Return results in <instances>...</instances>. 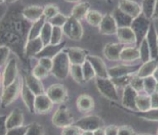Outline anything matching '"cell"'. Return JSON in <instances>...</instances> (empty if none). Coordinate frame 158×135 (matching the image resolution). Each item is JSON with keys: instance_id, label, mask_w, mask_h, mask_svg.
Listing matches in <instances>:
<instances>
[{"instance_id": "50", "label": "cell", "mask_w": 158, "mask_h": 135, "mask_svg": "<svg viewBox=\"0 0 158 135\" xmlns=\"http://www.w3.org/2000/svg\"><path fill=\"white\" fill-rule=\"evenodd\" d=\"M62 134L64 135H78L82 134V130L79 127L74 124L67 126L65 128H63Z\"/></svg>"}, {"instance_id": "34", "label": "cell", "mask_w": 158, "mask_h": 135, "mask_svg": "<svg viewBox=\"0 0 158 135\" xmlns=\"http://www.w3.org/2000/svg\"><path fill=\"white\" fill-rule=\"evenodd\" d=\"M135 103L136 110H138L139 112H145L152 108V102H151L150 96L138 95Z\"/></svg>"}, {"instance_id": "53", "label": "cell", "mask_w": 158, "mask_h": 135, "mask_svg": "<svg viewBox=\"0 0 158 135\" xmlns=\"http://www.w3.org/2000/svg\"><path fill=\"white\" fill-rule=\"evenodd\" d=\"M38 63L40 65H42V67H44L45 68H47L48 70L50 71L52 70V58H39V61Z\"/></svg>"}, {"instance_id": "56", "label": "cell", "mask_w": 158, "mask_h": 135, "mask_svg": "<svg viewBox=\"0 0 158 135\" xmlns=\"http://www.w3.org/2000/svg\"><path fill=\"white\" fill-rule=\"evenodd\" d=\"M150 96H151L152 108H158V93L154 92Z\"/></svg>"}, {"instance_id": "38", "label": "cell", "mask_w": 158, "mask_h": 135, "mask_svg": "<svg viewBox=\"0 0 158 135\" xmlns=\"http://www.w3.org/2000/svg\"><path fill=\"white\" fill-rule=\"evenodd\" d=\"M156 3V0H143L142 2V12L148 19H152Z\"/></svg>"}, {"instance_id": "35", "label": "cell", "mask_w": 158, "mask_h": 135, "mask_svg": "<svg viewBox=\"0 0 158 135\" xmlns=\"http://www.w3.org/2000/svg\"><path fill=\"white\" fill-rule=\"evenodd\" d=\"M52 26L48 21H46L44 26L42 27L41 35H40V38H41V40L43 42L44 46L50 44V42H51V37H52Z\"/></svg>"}, {"instance_id": "16", "label": "cell", "mask_w": 158, "mask_h": 135, "mask_svg": "<svg viewBox=\"0 0 158 135\" xmlns=\"http://www.w3.org/2000/svg\"><path fill=\"white\" fill-rule=\"evenodd\" d=\"M138 92L130 84L127 85L123 90L122 104L125 108L136 110V98L138 96Z\"/></svg>"}, {"instance_id": "64", "label": "cell", "mask_w": 158, "mask_h": 135, "mask_svg": "<svg viewBox=\"0 0 158 135\" xmlns=\"http://www.w3.org/2000/svg\"><path fill=\"white\" fill-rule=\"evenodd\" d=\"M156 133H157V134H158V130H157V132H156Z\"/></svg>"}, {"instance_id": "21", "label": "cell", "mask_w": 158, "mask_h": 135, "mask_svg": "<svg viewBox=\"0 0 158 135\" xmlns=\"http://www.w3.org/2000/svg\"><path fill=\"white\" fill-rule=\"evenodd\" d=\"M21 96L24 100V102L27 106V108L29 109L31 112H35V96L32 90L30 89L29 87L27 86L25 80L22 82V86H21Z\"/></svg>"}, {"instance_id": "7", "label": "cell", "mask_w": 158, "mask_h": 135, "mask_svg": "<svg viewBox=\"0 0 158 135\" xmlns=\"http://www.w3.org/2000/svg\"><path fill=\"white\" fill-rule=\"evenodd\" d=\"M74 125L79 127L82 131L89 130V131H95L96 129L103 127V121L98 116H86L79 119L77 122H74Z\"/></svg>"}, {"instance_id": "41", "label": "cell", "mask_w": 158, "mask_h": 135, "mask_svg": "<svg viewBox=\"0 0 158 135\" xmlns=\"http://www.w3.org/2000/svg\"><path fill=\"white\" fill-rule=\"evenodd\" d=\"M82 70H83L85 81H89L92 80L96 75V72L94 70L92 65L90 64V63L88 60H85V62L82 64Z\"/></svg>"}, {"instance_id": "54", "label": "cell", "mask_w": 158, "mask_h": 135, "mask_svg": "<svg viewBox=\"0 0 158 135\" xmlns=\"http://www.w3.org/2000/svg\"><path fill=\"white\" fill-rule=\"evenodd\" d=\"M135 133V132L133 130L132 128H130L129 126H121L118 127V135H130Z\"/></svg>"}, {"instance_id": "40", "label": "cell", "mask_w": 158, "mask_h": 135, "mask_svg": "<svg viewBox=\"0 0 158 135\" xmlns=\"http://www.w3.org/2000/svg\"><path fill=\"white\" fill-rule=\"evenodd\" d=\"M69 73H70L73 79L78 83H81V82L85 81L83 70H82V65L71 64Z\"/></svg>"}, {"instance_id": "3", "label": "cell", "mask_w": 158, "mask_h": 135, "mask_svg": "<svg viewBox=\"0 0 158 135\" xmlns=\"http://www.w3.org/2000/svg\"><path fill=\"white\" fill-rule=\"evenodd\" d=\"M96 84L100 93L106 97L107 99L112 100H118V93H117V87L110 78H101L96 77Z\"/></svg>"}, {"instance_id": "32", "label": "cell", "mask_w": 158, "mask_h": 135, "mask_svg": "<svg viewBox=\"0 0 158 135\" xmlns=\"http://www.w3.org/2000/svg\"><path fill=\"white\" fill-rule=\"evenodd\" d=\"M47 21V19L44 18V16L42 17V19H40L37 21H35L32 24V26H31V28L29 30V33H28V36H27V41L30 40H33V39L38 38L40 37L41 32H42V27L44 26V24ZM26 41V42H27Z\"/></svg>"}, {"instance_id": "18", "label": "cell", "mask_w": 158, "mask_h": 135, "mask_svg": "<svg viewBox=\"0 0 158 135\" xmlns=\"http://www.w3.org/2000/svg\"><path fill=\"white\" fill-rule=\"evenodd\" d=\"M86 60L90 62V64L92 65L94 70L96 72V76L101 78H109L108 69L106 68V65L102 58L97 56L88 55Z\"/></svg>"}, {"instance_id": "9", "label": "cell", "mask_w": 158, "mask_h": 135, "mask_svg": "<svg viewBox=\"0 0 158 135\" xmlns=\"http://www.w3.org/2000/svg\"><path fill=\"white\" fill-rule=\"evenodd\" d=\"M2 38V45L7 46L10 48H12L18 53V50H20L21 47L25 49V46H23V39L18 34L12 31H7L1 35Z\"/></svg>"}, {"instance_id": "8", "label": "cell", "mask_w": 158, "mask_h": 135, "mask_svg": "<svg viewBox=\"0 0 158 135\" xmlns=\"http://www.w3.org/2000/svg\"><path fill=\"white\" fill-rule=\"evenodd\" d=\"M18 76V68L17 62L15 58H11L6 63L2 76V85L3 88L8 86L16 80Z\"/></svg>"}, {"instance_id": "27", "label": "cell", "mask_w": 158, "mask_h": 135, "mask_svg": "<svg viewBox=\"0 0 158 135\" xmlns=\"http://www.w3.org/2000/svg\"><path fill=\"white\" fill-rule=\"evenodd\" d=\"M25 81H26L27 86L32 90L35 96L45 93L44 87L42 85L41 80H39L38 78L34 76L33 74H26V78H25Z\"/></svg>"}, {"instance_id": "60", "label": "cell", "mask_w": 158, "mask_h": 135, "mask_svg": "<svg viewBox=\"0 0 158 135\" xmlns=\"http://www.w3.org/2000/svg\"><path fill=\"white\" fill-rule=\"evenodd\" d=\"M17 0H5V2L4 3H15V2H16Z\"/></svg>"}, {"instance_id": "48", "label": "cell", "mask_w": 158, "mask_h": 135, "mask_svg": "<svg viewBox=\"0 0 158 135\" xmlns=\"http://www.w3.org/2000/svg\"><path fill=\"white\" fill-rule=\"evenodd\" d=\"M69 17L65 16L64 14L61 13H58L57 15H55L53 18L51 19L48 20L52 26H59V27H63L64 26L65 23L67 22Z\"/></svg>"}, {"instance_id": "15", "label": "cell", "mask_w": 158, "mask_h": 135, "mask_svg": "<svg viewBox=\"0 0 158 135\" xmlns=\"http://www.w3.org/2000/svg\"><path fill=\"white\" fill-rule=\"evenodd\" d=\"M99 27V31L102 34L104 35H113L116 34L118 31V26L116 21L112 14H106L102 18V20L101 22Z\"/></svg>"}, {"instance_id": "62", "label": "cell", "mask_w": 158, "mask_h": 135, "mask_svg": "<svg viewBox=\"0 0 158 135\" xmlns=\"http://www.w3.org/2000/svg\"><path fill=\"white\" fill-rule=\"evenodd\" d=\"M155 92H156V93H158V82H156V84Z\"/></svg>"}, {"instance_id": "19", "label": "cell", "mask_w": 158, "mask_h": 135, "mask_svg": "<svg viewBox=\"0 0 158 135\" xmlns=\"http://www.w3.org/2000/svg\"><path fill=\"white\" fill-rule=\"evenodd\" d=\"M124 47L123 43H109L105 46L103 54L110 61H118L120 60L121 51Z\"/></svg>"}, {"instance_id": "63", "label": "cell", "mask_w": 158, "mask_h": 135, "mask_svg": "<svg viewBox=\"0 0 158 135\" xmlns=\"http://www.w3.org/2000/svg\"><path fill=\"white\" fill-rule=\"evenodd\" d=\"M0 2H1V3H4V2H5V0H1Z\"/></svg>"}, {"instance_id": "17", "label": "cell", "mask_w": 158, "mask_h": 135, "mask_svg": "<svg viewBox=\"0 0 158 135\" xmlns=\"http://www.w3.org/2000/svg\"><path fill=\"white\" fill-rule=\"evenodd\" d=\"M65 44H66V42H63L59 44H56V45L50 43L48 45L44 46L42 51L35 55V58H38V59L41 58H49L52 59L55 56H57L60 51L64 49Z\"/></svg>"}, {"instance_id": "47", "label": "cell", "mask_w": 158, "mask_h": 135, "mask_svg": "<svg viewBox=\"0 0 158 135\" xmlns=\"http://www.w3.org/2000/svg\"><path fill=\"white\" fill-rule=\"evenodd\" d=\"M45 133L44 129L37 122H32L28 125V131L26 135H42Z\"/></svg>"}, {"instance_id": "57", "label": "cell", "mask_w": 158, "mask_h": 135, "mask_svg": "<svg viewBox=\"0 0 158 135\" xmlns=\"http://www.w3.org/2000/svg\"><path fill=\"white\" fill-rule=\"evenodd\" d=\"M94 134L106 135V133H105V128H103V127H101V128H99V129H96V130L94 131Z\"/></svg>"}, {"instance_id": "14", "label": "cell", "mask_w": 158, "mask_h": 135, "mask_svg": "<svg viewBox=\"0 0 158 135\" xmlns=\"http://www.w3.org/2000/svg\"><path fill=\"white\" fill-rule=\"evenodd\" d=\"M145 39L147 41L149 47L151 50L152 59H158V36L156 34L155 26L152 22Z\"/></svg>"}, {"instance_id": "10", "label": "cell", "mask_w": 158, "mask_h": 135, "mask_svg": "<svg viewBox=\"0 0 158 135\" xmlns=\"http://www.w3.org/2000/svg\"><path fill=\"white\" fill-rule=\"evenodd\" d=\"M46 94L48 96L53 104H59L65 101L68 98L67 90L63 84H55L48 88Z\"/></svg>"}, {"instance_id": "13", "label": "cell", "mask_w": 158, "mask_h": 135, "mask_svg": "<svg viewBox=\"0 0 158 135\" xmlns=\"http://www.w3.org/2000/svg\"><path fill=\"white\" fill-rule=\"evenodd\" d=\"M52 102L46 93L37 95L35 100V112L38 114H46L52 108Z\"/></svg>"}, {"instance_id": "2", "label": "cell", "mask_w": 158, "mask_h": 135, "mask_svg": "<svg viewBox=\"0 0 158 135\" xmlns=\"http://www.w3.org/2000/svg\"><path fill=\"white\" fill-rule=\"evenodd\" d=\"M151 19H148L142 12L139 16L134 19L130 27L132 28L136 36V47H139L143 40L145 39L146 34L148 32L151 26Z\"/></svg>"}, {"instance_id": "46", "label": "cell", "mask_w": 158, "mask_h": 135, "mask_svg": "<svg viewBox=\"0 0 158 135\" xmlns=\"http://www.w3.org/2000/svg\"><path fill=\"white\" fill-rule=\"evenodd\" d=\"M130 85L137 91L140 92L144 90V78L139 77L138 74H133V77L130 81Z\"/></svg>"}, {"instance_id": "4", "label": "cell", "mask_w": 158, "mask_h": 135, "mask_svg": "<svg viewBox=\"0 0 158 135\" xmlns=\"http://www.w3.org/2000/svg\"><path fill=\"white\" fill-rule=\"evenodd\" d=\"M63 31L66 36L73 41H80L83 35V27L81 23L72 15L69 17L67 22L63 26Z\"/></svg>"}, {"instance_id": "49", "label": "cell", "mask_w": 158, "mask_h": 135, "mask_svg": "<svg viewBox=\"0 0 158 135\" xmlns=\"http://www.w3.org/2000/svg\"><path fill=\"white\" fill-rule=\"evenodd\" d=\"M49 72H50V71H48L47 68H45L44 67H42V65H40L38 63V64L34 68L32 74L34 76H35L36 78H38L39 80H42V79H44V78H46L48 75Z\"/></svg>"}, {"instance_id": "1", "label": "cell", "mask_w": 158, "mask_h": 135, "mask_svg": "<svg viewBox=\"0 0 158 135\" xmlns=\"http://www.w3.org/2000/svg\"><path fill=\"white\" fill-rule=\"evenodd\" d=\"M52 68L51 73L58 80H64L68 77L70 71V61L67 53L64 50L52 58Z\"/></svg>"}, {"instance_id": "39", "label": "cell", "mask_w": 158, "mask_h": 135, "mask_svg": "<svg viewBox=\"0 0 158 135\" xmlns=\"http://www.w3.org/2000/svg\"><path fill=\"white\" fill-rule=\"evenodd\" d=\"M135 115L150 121H158V108H151L145 112H136Z\"/></svg>"}, {"instance_id": "28", "label": "cell", "mask_w": 158, "mask_h": 135, "mask_svg": "<svg viewBox=\"0 0 158 135\" xmlns=\"http://www.w3.org/2000/svg\"><path fill=\"white\" fill-rule=\"evenodd\" d=\"M157 63L158 59H151L150 61L143 63V64L140 66L139 69L136 74L141 78L151 76L153 74L156 68H157Z\"/></svg>"}, {"instance_id": "33", "label": "cell", "mask_w": 158, "mask_h": 135, "mask_svg": "<svg viewBox=\"0 0 158 135\" xmlns=\"http://www.w3.org/2000/svg\"><path fill=\"white\" fill-rule=\"evenodd\" d=\"M90 3H78L77 5L73 8L72 12H71V15L74 17L75 19L81 20L83 18L86 16V14L89 12L90 10Z\"/></svg>"}, {"instance_id": "52", "label": "cell", "mask_w": 158, "mask_h": 135, "mask_svg": "<svg viewBox=\"0 0 158 135\" xmlns=\"http://www.w3.org/2000/svg\"><path fill=\"white\" fill-rule=\"evenodd\" d=\"M0 52H1V66L3 67L5 63H7V59L9 58V55L10 52V48L7 46L2 45L0 48Z\"/></svg>"}, {"instance_id": "5", "label": "cell", "mask_w": 158, "mask_h": 135, "mask_svg": "<svg viewBox=\"0 0 158 135\" xmlns=\"http://www.w3.org/2000/svg\"><path fill=\"white\" fill-rule=\"evenodd\" d=\"M21 86L19 78H17L13 83L8 86L3 88L2 96H1V103L2 106H7L13 102L16 99L19 93L21 91Z\"/></svg>"}, {"instance_id": "44", "label": "cell", "mask_w": 158, "mask_h": 135, "mask_svg": "<svg viewBox=\"0 0 158 135\" xmlns=\"http://www.w3.org/2000/svg\"><path fill=\"white\" fill-rule=\"evenodd\" d=\"M59 13V10L57 5L55 4H48L44 7V11H43V16L47 19V21L51 19L52 18L57 15Z\"/></svg>"}, {"instance_id": "51", "label": "cell", "mask_w": 158, "mask_h": 135, "mask_svg": "<svg viewBox=\"0 0 158 135\" xmlns=\"http://www.w3.org/2000/svg\"><path fill=\"white\" fill-rule=\"evenodd\" d=\"M28 131V126H19L14 129H9L7 131V134L10 135H25Z\"/></svg>"}, {"instance_id": "55", "label": "cell", "mask_w": 158, "mask_h": 135, "mask_svg": "<svg viewBox=\"0 0 158 135\" xmlns=\"http://www.w3.org/2000/svg\"><path fill=\"white\" fill-rule=\"evenodd\" d=\"M106 135H117L118 134V127L115 125H110L105 128Z\"/></svg>"}, {"instance_id": "58", "label": "cell", "mask_w": 158, "mask_h": 135, "mask_svg": "<svg viewBox=\"0 0 158 135\" xmlns=\"http://www.w3.org/2000/svg\"><path fill=\"white\" fill-rule=\"evenodd\" d=\"M152 19H158V0H156V3L155 10H154V13H153V15H152Z\"/></svg>"}, {"instance_id": "45", "label": "cell", "mask_w": 158, "mask_h": 135, "mask_svg": "<svg viewBox=\"0 0 158 135\" xmlns=\"http://www.w3.org/2000/svg\"><path fill=\"white\" fill-rule=\"evenodd\" d=\"M63 34L64 31H63V27H59V26H52V37H51V44H59L61 43L62 37H63Z\"/></svg>"}, {"instance_id": "24", "label": "cell", "mask_w": 158, "mask_h": 135, "mask_svg": "<svg viewBox=\"0 0 158 135\" xmlns=\"http://www.w3.org/2000/svg\"><path fill=\"white\" fill-rule=\"evenodd\" d=\"M44 47V44L40 37L27 41L25 45V51L24 53L26 57H35V55L42 51Z\"/></svg>"}, {"instance_id": "59", "label": "cell", "mask_w": 158, "mask_h": 135, "mask_svg": "<svg viewBox=\"0 0 158 135\" xmlns=\"http://www.w3.org/2000/svg\"><path fill=\"white\" fill-rule=\"evenodd\" d=\"M152 76L155 78L156 80L158 82V68H156V70L154 71V73H153V74H152Z\"/></svg>"}, {"instance_id": "25", "label": "cell", "mask_w": 158, "mask_h": 135, "mask_svg": "<svg viewBox=\"0 0 158 135\" xmlns=\"http://www.w3.org/2000/svg\"><path fill=\"white\" fill-rule=\"evenodd\" d=\"M112 15L115 19L118 27H129L134 20L133 17L129 15L125 12H123V10H120L118 7L113 10Z\"/></svg>"}, {"instance_id": "43", "label": "cell", "mask_w": 158, "mask_h": 135, "mask_svg": "<svg viewBox=\"0 0 158 135\" xmlns=\"http://www.w3.org/2000/svg\"><path fill=\"white\" fill-rule=\"evenodd\" d=\"M132 77V74H129V75H124V76H120V77L116 78H110V79L112 80L113 84H115L117 88H120V87L125 88L127 85L130 84Z\"/></svg>"}, {"instance_id": "6", "label": "cell", "mask_w": 158, "mask_h": 135, "mask_svg": "<svg viewBox=\"0 0 158 135\" xmlns=\"http://www.w3.org/2000/svg\"><path fill=\"white\" fill-rule=\"evenodd\" d=\"M52 123L58 128H65L74 124V118L71 112L65 106H59L52 118Z\"/></svg>"}, {"instance_id": "23", "label": "cell", "mask_w": 158, "mask_h": 135, "mask_svg": "<svg viewBox=\"0 0 158 135\" xmlns=\"http://www.w3.org/2000/svg\"><path fill=\"white\" fill-rule=\"evenodd\" d=\"M116 35L120 43H123V44L136 43L135 34L130 26L129 27H118Z\"/></svg>"}, {"instance_id": "12", "label": "cell", "mask_w": 158, "mask_h": 135, "mask_svg": "<svg viewBox=\"0 0 158 135\" xmlns=\"http://www.w3.org/2000/svg\"><path fill=\"white\" fill-rule=\"evenodd\" d=\"M64 51L68 55L71 64L82 65L88 56L87 51L79 47H69L64 49Z\"/></svg>"}, {"instance_id": "20", "label": "cell", "mask_w": 158, "mask_h": 135, "mask_svg": "<svg viewBox=\"0 0 158 135\" xmlns=\"http://www.w3.org/2000/svg\"><path fill=\"white\" fill-rule=\"evenodd\" d=\"M118 8L134 19L142 13V7L132 0H121L118 3Z\"/></svg>"}, {"instance_id": "61", "label": "cell", "mask_w": 158, "mask_h": 135, "mask_svg": "<svg viewBox=\"0 0 158 135\" xmlns=\"http://www.w3.org/2000/svg\"><path fill=\"white\" fill-rule=\"evenodd\" d=\"M66 2H69V3H78L80 2L81 0H65Z\"/></svg>"}, {"instance_id": "30", "label": "cell", "mask_w": 158, "mask_h": 135, "mask_svg": "<svg viewBox=\"0 0 158 135\" xmlns=\"http://www.w3.org/2000/svg\"><path fill=\"white\" fill-rule=\"evenodd\" d=\"M137 59H139V51L138 47H124L121 51V61L133 62Z\"/></svg>"}, {"instance_id": "26", "label": "cell", "mask_w": 158, "mask_h": 135, "mask_svg": "<svg viewBox=\"0 0 158 135\" xmlns=\"http://www.w3.org/2000/svg\"><path fill=\"white\" fill-rule=\"evenodd\" d=\"M23 122H24V116H23L22 111H20L19 109L14 110L13 112L9 115V117H7V130L23 125Z\"/></svg>"}, {"instance_id": "11", "label": "cell", "mask_w": 158, "mask_h": 135, "mask_svg": "<svg viewBox=\"0 0 158 135\" xmlns=\"http://www.w3.org/2000/svg\"><path fill=\"white\" fill-rule=\"evenodd\" d=\"M141 65H117L108 68L109 78H116L129 74H135Z\"/></svg>"}, {"instance_id": "22", "label": "cell", "mask_w": 158, "mask_h": 135, "mask_svg": "<svg viewBox=\"0 0 158 135\" xmlns=\"http://www.w3.org/2000/svg\"><path fill=\"white\" fill-rule=\"evenodd\" d=\"M43 11L44 8L37 5H31L26 7L23 10L22 15L26 20L34 23L43 17Z\"/></svg>"}, {"instance_id": "29", "label": "cell", "mask_w": 158, "mask_h": 135, "mask_svg": "<svg viewBox=\"0 0 158 135\" xmlns=\"http://www.w3.org/2000/svg\"><path fill=\"white\" fill-rule=\"evenodd\" d=\"M78 109L82 112H88L93 109L94 101L92 98L87 95H81L76 101Z\"/></svg>"}, {"instance_id": "42", "label": "cell", "mask_w": 158, "mask_h": 135, "mask_svg": "<svg viewBox=\"0 0 158 135\" xmlns=\"http://www.w3.org/2000/svg\"><path fill=\"white\" fill-rule=\"evenodd\" d=\"M156 82L157 81L156 80V79L152 75L144 78V90L149 96L155 92Z\"/></svg>"}, {"instance_id": "36", "label": "cell", "mask_w": 158, "mask_h": 135, "mask_svg": "<svg viewBox=\"0 0 158 135\" xmlns=\"http://www.w3.org/2000/svg\"><path fill=\"white\" fill-rule=\"evenodd\" d=\"M139 51V59L141 60L142 63L150 61L152 59V54H151V50L149 47L148 43L146 39H144L141 44L138 47Z\"/></svg>"}, {"instance_id": "31", "label": "cell", "mask_w": 158, "mask_h": 135, "mask_svg": "<svg viewBox=\"0 0 158 135\" xmlns=\"http://www.w3.org/2000/svg\"><path fill=\"white\" fill-rule=\"evenodd\" d=\"M10 26H11L12 31L18 34L22 39H24V37H26V41H27V36H28L29 31L27 30L28 28L26 27V23L24 22V20L14 19L10 24Z\"/></svg>"}, {"instance_id": "37", "label": "cell", "mask_w": 158, "mask_h": 135, "mask_svg": "<svg viewBox=\"0 0 158 135\" xmlns=\"http://www.w3.org/2000/svg\"><path fill=\"white\" fill-rule=\"evenodd\" d=\"M102 18H103V16L102 15V14L97 12L96 10H89V12L85 16V19H86L88 24H90V26H100Z\"/></svg>"}]
</instances>
